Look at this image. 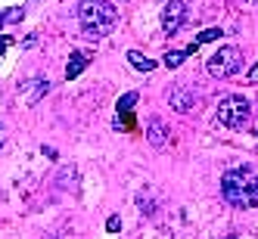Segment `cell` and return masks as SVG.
<instances>
[{
	"instance_id": "obj_15",
	"label": "cell",
	"mask_w": 258,
	"mask_h": 239,
	"mask_svg": "<svg viewBox=\"0 0 258 239\" xmlns=\"http://www.w3.org/2000/svg\"><path fill=\"white\" fill-rule=\"evenodd\" d=\"M22 16H25V10H22V7H19V10H10V13H7V22H19Z\"/></svg>"
},
{
	"instance_id": "obj_5",
	"label": "cell",
	"mask_w": 258,
	"mask_h": 239,
	"mask_svg": "<svg viewBox=\"0 0 258 239\" xmlns=\"http://www.w3.org/2000/svg\"><path fill=\"white\" fill-rule=\"evenodd\" d=\"M190 16V0H165L162 7V31L165 34H177Z\"/></svg>"
},
{
	"instance_id": "obj_9",
	"label": "cell",
	"mask_w": 258,
	"mask_h": 239,
	"mask_svg": "<svg viewBox=\"0 0 258 239\" xmlns=\"http://www.w3.org/2000/svg\"><path fill=\"white\" fill-rule=\"evenodd\" d=\"M146 127H150V131H146V137H150V143H153V146H159V149H162V146L168 143V131H165L162 118H150V124H146Z\"/></svg>"
},
{
	"instance_id": "obj_11",
	"label": "cell",
	"mask_w": 258,
	"mask_h": 239,
	"mask_svg": "<svg viewBox=\"0 0 258 239\" xmlns=\"http://www.w3.org/2000/svg\"><path fill=\"white\" fill-rule=\"evenodd\" d=\"M183 59H187V50H168L162 62H165V68H180Z\"/></svg>"
},
{
	"instance_id": "obj_4",
	"label": "cell",
	"mask_w": 258,
	"mask_h": 239,
	"mask_svg": "<svg viewBox=\"0 0 258 239\" xmlns=\"http://www.w3.org/2000/svg\"><path fill=\"white\" fill-rule=\"evenodd\" d=\"M239 68H243V56H239L236 47H218L206 62V71L212 78H230Z\"/></svg>"
},
{
	"instance_id": "obj_2",
	"label": "cell",
	"mask_w": 258,
	"mask_h": 239,
	"mask_svg": "<svg viewBox=\"0 0 258 239\" xmlns=\"http://www.w3.org/2000/svg\"><path fill=\"white\" fill-rule=\"evenodd\" d=\"M78 22L87 38H106L118 25V7L112 0H78Z\"/></svg>"
},
{
	"instance_id": "obj_16",
	"label": "cell",
	"mask_w": 258,
	"mask_h": 239,
	"mask_svg": "<svg viewBox=\"0 0 258 239\" xmlns=\"http://www.w3.org/2000/svg\"><path fill=\"white\" fill-rule=\"evenodd\" d=\"M41 152H44L47 158H59V155H56V149H53V146H44V149H41Z\"/></svg>"
},
{
	"instance_id": "obj_18",
	"label": "cell",
	"mask_w": 258,
	"mask_h": 239,
	"mask_svg": "<svg viewBox=\"0 0 258 239\" xmlns=\"http://www.w3.org/2000/svg\"><path fill=\"white\" fill-rule=\"evenodd\" d=\"M255 4H258V0H255Z\"/></svg>"
},
{
	"instance_id": "obj_8",
	"label": "cell",
	"mask_w": 258,
	"mask_h": 239,
	"mask_svg": "<svg viewBox=\"0 0 258 239\" xmlns=\"http://www.w3.org/2000/svg\"><path fill=\"white\" fill-rule=\"evenodd\" d=\"M87 65H90V56H87V53H81V50L72 53V56H69V65H66V81H75Z\"/></svg>"
},
{
	"instance_id": "obj_7",
	"label": "cell",
	"mask_w": 258,
	"mask_h": 239,
	"mask_svg": "<svg viewBox=\"0 0 258 239\" xmlns=\"http://www.w3.org/2000/svg\"><path fill=\"white\" fill-rule=\"evenodd\" d=\"M50 90V81L47 78H31V81H25V103L28 106H34L44 94Z\"/></svg>"
},
{
	"instance_id": "obj_13",
	"label": "cell",
	"mask_w": 258,
	"mask_h": 239,
	"mask_svg": "<svg viewBox=\"0 0 258 239\" xmlns=\"http://www.w3.org/2000/svg\"><path fill=\"white\" fill-rule=\"evenodd\" d=\"M106 230H109V233H118V230H121L118 214H109V217H106Z\"/></svg>"
},
{
	"instance_id": "obj_12",
	"label": "cell",
	"mask_w": 258,
	"mask_h": 239,
	"mask_svg": "<svg viewBox=\"0 0 258 239\" xmlns=\"http://www.w3.org/2000/svg\"><path fill=\"white\" fill-rule=\"evenodd\" d=\"M221 34H227V31H221V28H206V31H202V34H199V38H196L193 44H196V47H202V44H212V41H218V38H221Z\"/></svg>"
},
{
	"instance_id": "obj_10",
	"label": "cell",
	"mask_w": 258,
	"mask_h": 239,
	"mask_svg": "<svg viewBox=\"0 0 258 239\" xmlns=\"http://www.w3.org/2000/svg\"><path fill=\"white\" fill-rule=\"evenodd\" d=\"M127 62H131L137 71H153V68H156V62H153V59H146L140 50H127Z\"/></svg>"
},
{
	"instance_id": "obj_6",
	"label": "cell",
	"mask_w": 258,
	"mask_h": 239,
	"mask_svg": "<svg viewBox=\"0 0 258 239\" xmlns=\"http://www.w3.org/2000/svg\"><path fill=\"white\" fill-rule=\"evenodd\" d=\"M168 103L177 115H190L196 112V106H199V97L193 94V87H183V84H174L171 87V94H168Z\"/></svg>"
},
{
	"instance_id": "obj_14",
	"label": "cell",
	"mask_w": 258,
	"mask_h": 239,
	"mask_svg": "<svg viewBox=\"0 0 258 239\" xmlns=\"http://www.w3.org/2000/svg\"><path fill=\"white\" fill-rule=\"evenodd\" d=\"M137 202H140V205H137L140 211H146V214H153V211H156V205H153V202H150V199H143V196H140Z\"/></svg>"
},
{
	"instance_id": "obj_19",
	"label": "cell",
	"mask_w": 258,
	"mask_h": 239,
	"mask_svg": "<svg viewBox=\"0 0 258 239\" xmlns=\"http://www.w3.org/2000/svg\"><path fill=\"white\" fill-rule=\"evenodd\" d=\"M255 134H258V131H255Z\"/></svg>"
},
{
	"instance_id": "obj_3",
	"label": "cell",
	"mask_w": 258,
	"mask_h": 239,
	"mask_svg": "<svg viewBox=\"0 0 258 239\" xmlns=\"http://www.w3.org/2000/svg\"><path fill=\"white\" fill-rule=\"evenodd\" d=\"M249 115H252V106H249L246 97H239V94L224 97L221 106H218V124L233 127V131H236V127H243L249 121Z\"/></svg>"
},
{
	"instance_id": "obj_17",
	"label": "cell",
	"mask_w": 258,
	"mask_h": 239,
	"mask_svg": "<svg viewBox=\"0 0 258 239\" xmlns=\"http://www.w3.org/2000/svg\"><path fill=\"white\" fill-rule=\"evenodd\" d=\"M230 239H236V236H230Z\"/></svg>"
},
{
	"instance_id": "obj_1",
	"label": "cell",
	"mask_w": 258,
	"mask_h": 239,
	"mask_svg": "<svg viewBox=\"0 0 258 239\" xmlns=\"http://www.w3.org/2000/svg\"><path fill=\"white\" fill-rule=\"evenodd\" d=\"M221 196L233 208H258V171L243 165L221 177Z\"/></svg>"
}]
</instances>
